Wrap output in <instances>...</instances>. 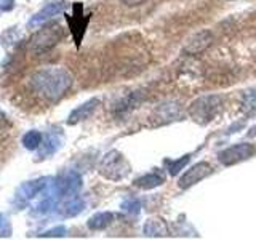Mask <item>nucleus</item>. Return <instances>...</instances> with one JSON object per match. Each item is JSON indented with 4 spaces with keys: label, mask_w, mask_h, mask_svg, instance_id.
I'll return each mask as SVG.
<instances>
[{
    "label": "nucleus",
    "mask_w": 256,
    "mask_h": 240,
    "mask_svg": "<svg viewBox=\"0 0 256 240\" xmlns=\"http://www.w3.org/2000/svg\"><path fill=\"white\" fill-rule=\"evenodd\" d=\"M74 85V77L64 68L53 66L36 70L29 77L28 86L30 93L45 102H58L68 94Z\"/></svg>",
    "instance_id": "f257e3e1"
},
{
    "label": "nucleus",
    "mask_w": 256,
    "mask_h": 240,
    "mask_svg": "<svg viewBox=\"0 0 256 240\" xmlns=\"http://www.w3.org/2000/svg\"><path fill=\"white\" fill-rule=\"evenodd\" d=\"M64 37V28L58 22H46L44 26H40L34 34L30 36L28 42V50L36 54H45L52 52L53 48L58 45Z\"/></svg>",
    "instance_id": "f03ea898"
},
{
    "label": "nucleus",
    "mask_w": 256,
    "mask_h": 240,
    "mask_svg": "<svg viewBox=\"0 0 256 240\" xmlns=\"http://www.w3.org/2000/svg\"><path fill=\"white\" fill-rule=\"evenodd\" d=\"M98 172L102 178L109 181H122L125 180L132 172L130 162L125 158L122 152L112 149L102 156V158L98 164Z\"/></svg>",
    "instance_id": "7ed1b4c3"
},
{
    "label": "nucleus",
    "mask_w": 256,
    "mask_h": 240,
    "mask_svg": "<svg viewBox=\"0 0 256 240\" xmlns=\"http://www.w3.org/2000/svg\"><path fill=\"white\" fill-rule=\"evenodd\" d=\"M222 109V100L218 94L200 96L189 106V117L198 125H208Z\"/></svg>",
    "instance_id": "20e7f679"
},
{
    "label": "nucleus",
    "mask_w": 256,
    "mask_h": 240,
    "mask_svg": "<svg viewBox=\"0 0 256 240\" xmlns=\"http://www.w3.org/2000/svg\"><path fill=\"white\" fill-rule=\"evenodd\" d=\"M50 180H52L50 176H42V178L24 181L14 192V197H13L14 206L18 208V210H21V208H26L30 202H34V200L44 192V189L48 186Z\"/></svg>",
    "instance_id": "39448f33"
},
{
    "label": "nucleus",
    "mask_w": 256,
    "mask_h": 240,
    "mask_svg": "<svg viewBox=\"0 0 256 240\" xmlns=\"http://www.w3.org/2000/svg\"><path fill=\"white\" fill-rule=\"evenodd\" d=\"M52 186L54 194L62 202V200H66L69 197L78 196L80 189H82V176L76 170H66L52 180Z\"/></svg>",
    "instance_id": "423d86ee"
},
{
    "label": "nucleus",
    "mask_w": 256,
    "mask_h": 240,
    "mask_svg": "<svg viewBox=\"0 0 256 240\" xmlns=\"http://www.w3.org/2000/svg\"><path fill=\"white\" fill-rule=\"evenodd\" d=\"M254 146L250 142H238L234 144V146H229L228 149L221 150L218 154V160L220 164L224 166H232L237 165L240 162H245V160L252 158L254 156Z\"/></svg>",
    "instance_id": "0eeeda50"
},
{
    "label": "nucleus",
    "mask_w": 256,
    "mask_h": 240,
    "mask_svg": "<svg viewBox=\"0 0 256 240\" xmlns=\"http://www.w3.org/2000/svg\"><path fill=\"white\" fill-rule=\"evenodd\" d=\"M66 20H68V26H69L72 37H74L76 45L80 46L85 36L86 26H88V21H90V14L84 13V5L77 2L72 6V14H68Z\"/></svg>",
    "instance_id": "6e6552de"
},
{
    "label": "nucleus",
    "mask_w": 256,
    "mask_h": 240,
    "mask_svg": "<svg viewBox=\"0 0 256 240\" xmlns=\"http://www.w3.org/2000/svg\"><path fill=\"white\" fill-rule=\"evenodd\" d=\"M212 173H213V168H212L210 164L198 162L194 166H190L186 173L181 174V178L178 180V186L181 189H189V188L194 186V184L205 180L206 176H210Z\"/></svg>",
    "instance_id": "1a4fd4ad"
},
{
    "label": "nucleus",
    "mask_w": 256,
    "mask_h": 240,
    "mask_svg": "<svg viewBox=\"0 0 256 240\" xmlns=\"http://www.w3.org/2000/svg\"><path fill=\"white\" fill-rule=\"evenodd\" d=\"M64 12H66V5H64V2H50V4H46L42 10L37 12L29 20L28 28L29 29H38L40 26H44V24L50 22L54 16H58V14H61Z\"/></svg>",
    "instance_id": "9d476101"
},
{
    "label": "nucleus",
    "mask_w": 256,
    "mask_h": 240,
    "mask_svg": "<svg viewBox=\"0 0 256 240\" xmlns=\"http://www.w3.org/2000/svg\"><path fill=\"white\" fill-rule=\"evenodd\" d=\"M62 134L58 132H50L48 134L44 136V141L40 144V148L37 149V162H42V160H46L53 157L56 152H58L62 146Z\"/></svg>",
    "instance_id": "9b49d317"
},
{
    "label": "nucleus",
    "mask_w": 256,
    "mask_h": 240,
    "mask_svg": "<svg viewBox=\"0 0 256 240\" xmlns=\"http://www.w3.org/2000/svg\"><path fill=\"white\" fill-rule=\"evenodd\" d=\"M212 42H213L212 32L200 30L186 40V44H184V46H182V52L186 54H198V53L205 52L206 48L212 45Z\"/></svg>",
    "instance_id": "f8f14e48"
},
{
    "label": "nucleus",
    "mask_w": 256,
    "mask_h": 240,
    "mask_svg": "<svg viewBox=\"0 0 256 240\" xmlns=\"http://www.w3.org/2000/svg\"><path fill=\"white\" fill-rule=\"evenodd\" d=\"M100 104H101V101L98 98H92V100L82 102L76 109H72L70 114L68 116V120H66L68 125H77L80 122H85L86 118H90L94 114L96 109L100 108Z\"/></svg>",
    "instance_id": "ddd939ff"
},
{
    "label": "nucleus",
    "mask_w": 256,
    "mask_h": 240,
    "mask_svg": "<svg viewBox=\"0 0 256 240\" xmlns=\"http://www.w3.org/2000/svg\"><path fill=\"white\" fill-rule=\"evenodd\" d=\"M84 210H85V202L80 196H74L62 200L58 206V213L62 218H74V216L80 214Z\"/></svg>",
    "instance_id": "4468645a"
},
{
    "label": "nucleus",
    "mask_w": 256,
    "mask_h": 240,
    "mask_svg": "<svg viewBox=\"0 0 256 240\" xmlns=\"http://www.w3.org/2000/svg\"><path fill=\"white\" fill-rule=\"evenodd\" d=\"M165 173L160 172V170H156V172H150L148 174H142L140 178L134 180V186L140 188V189H144V190H150V189H156L158 186H162L165 182Z\"/></svg>",
    "instance_id": "2eb2a0df"
},
{
    "label": "nucleus",
    "mask_w": 256,
    "mask_h": 240,
    "mask_svg": "<svg viewBox=\"0 0 256 240\" xmlns=\"http://www.w3.org/2000/svg\"><path fill=\"white\" fill-rule=\"evenodd\" d=\"M142 234L148 237H166L170 234V229L162 218H149L142 226Z\"/></svg>",
    "instance_id": "dca6fc26"
},
{
    "label": "nucleus",
    "mask_w": 256,
    "mask_h": 240,
    "mask_svg": "<svg viewBox=\"0 0 256 240\" xmlns=\"http://www.w3.org/2000/svg\"><path fill=\"white\" fill-rule=\"evenodd\" d=\"M114 222V214L110 212H100L94 213L90 220L86 221V228L90 230H104Z\"/></svg>",
    "instance_id": "f3484780"
},
{
    "label": "nucleus",
    "mask_w": 256,
    "mask_h": 240,
    "mask_svg": "<svg viewBox=\"0 0 256 240\" xmlns=\"http://www.w3.org/2000/svg\"><path fill=\"white\" fill-rule=\"evenodd\" d=\"M44 133L42 132H38V130H29L22 134V138H21V144H22V148L26 149V150H37L40 148V144H42L44 141Z\"/></svg>",
    "instance_id": "a211bd4d"
},
{
    "label": "nucleus",
    "mask_w": 256,
    "mask_h": 240,
    "mask_svg": "<svg viewBox=\"0 0 256 240\" xmlns=\"http://www.w3.org/2000/svg\"><path fill=\"white\" fill-rule=\"evenodd\" d=\"M189 160H190V156L186 154V156H182L180 158H176V160H166V168H168V173H170L172 176H176L178 174L184 166H186L189 164Z\"/></svg>",
    "instance_id": "6ab92c4d"
},
{
    "label": "nucleus",
    "mask_w": 256,
    "mask_h": 240,
    "mask_svg": "<svg viewBox=\"0 0 256 240\" xmlns=\"http://www.w3.org/2000/svg\"><path fill=\"white\" fill-rule=\"evenodd\" d=\"M120 208H122L125 213L134 216V214H138L140 210H141V202L138 198H126L122 202V206H120Z\"/></svg>",
    "instance_id": "aec40b11"
},
{
    "label": "nucleus",
    "mask_w": 256,
    "mask_h": 240,
    "mask_svg": "<svg viewBox=\"0 0 256 240\" xmlns=\"http://www.w3.org/2000/svg\"><path fill=\"white\" fill-rule=\"evenodd\" d=\"M66 232L68 229L64 228V226H56L50 230H45L42 232V234H38V237H42V238H50V237H64L66 236Z\"/></svg>",
    "instance_id": "412c9836"
},
{
    "label": "nucleus",
    "mask_w": 256,
    "mask_h": 240,
    "mask_svg": "<svg viewBox=\"0 0 256 240\" xmlns=\"http://www.w3.org/2000/svg\"><path fill=\"white\" fill-rule=\"evenodd\" d=\"M12 234V226L6 216L0 212V237H10Z\"/></svg>",
    "instance_id": "4be33fe9"
},
{
    "label": "nucleus",
    "mask_w": 256,
    "mask_h": 240,
    "mask_svg": "<svg viewBox=\"0 0 256 240\" xmlns=\"http://www.w3.org/2000/svg\"><path fill=\"white\" fill-rule=\"evenodd\" d=\"M14 0H0V12L8 13L14 8Z\"/></svg>",
    "instance_id": "5701e85b"
},
{
    "label": "nucleus",
    "mask_w": 256,
    "mask_h": 240,
    "mask_svg": "<svg viewBox=\"0 0 256 240\" xmlns=\"http://www.w3.org/2000/svg\"><path fill=\"white\" fill-rule=\"evenodd\" d=\"M125 6H140V5H142L146 0H120Z\"/></svg>",
    "instance_id": "b1692460"
},
{
    "label": "nucleus",
    "mask_w": 256,
    "mask_h": 240,
    "mask_svg": "<svg viewBox=\"0 0 256 240\" xmlns=\"http://www.w3.org/2000/svg\"><path fill=\"white\" fill-rule=\"evenodd\" d=\"M5 120H6V117H5V114L2 110H0V130L4 128V125H5Z\"/></svg>",
    "instance_id": "393cba45"
}]
</instances>
